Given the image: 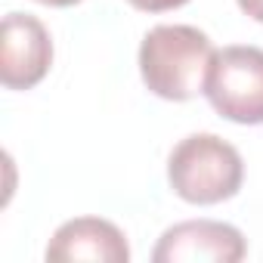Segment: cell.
I'll use <instances>...</instances> for the list:
<instances>
[{
  "instance_id": "6da1fadb",
  "label": "cell",
  "mask_w": 263,
  "mask_h": 263,
  "mask_svg": "<svg viewBox=\"0 0 263 263\" xmlns=\"http://www.w3.org/2000/svg\"><path fill=\"white\" fill-rule=\"evenodd\" d=\"M214 44L192 25H158L143 37L140 71L146 87L174 102L204 93V78L214 59Z\"/></svg>"
},
{
  "instance_id": "7a4b0ae2",
  "label": "cell",
  "mask_w": 263,
  "mask_h": 263,
  "mask_svg": "<svg viewBox=\"0 0 263 263\" xmlns=\"http://www.w3.org/2000/svg\"><path fill=\"white\" fill-rule=\"evenodd\" d=\"M167 180L189 204H217L241 189L245 164L235 146L214 134L186 137L167 158Z\"/></svg>"
},
{
  "instance_id": "3957f363",
  "label": "cell",
  "mask_w": 263,
  "mask_h": 263,
  "mask_svg": "<svg viewBox=\"0 0 263 263\" xmlns=\"http://www.w3.org/2000/svg\"><path fill=\"white\" fill-rule=\"evenodd\" d=\"M208 102L235 124H263V50L223 47L204 78Z\"/></svg>"
},
{
  "instance_id": "277c9868",
  "label": "cell",
  "mask_w": 263,
  "mask_h": 263,
  "mask_svg": "<svg viewBox=\"0 0 263 263\" xmlns=\"http://www.w3.org/2000/svg\"><path fill=\"white\" fill-rule=\"evenodd\" d=\"M53 62V41L41 19L10 13L0 25V81L10 90H31Z\"/></svg>"
},
{
  "instance_id": "5b68a950",
  "label": "cell",
  "mask_w": 263,
  "mask_h": 263,
  "mask_svg": "<svg viewBox=\"0 0 263 263\" xmlns=\"http://www.w3.org/2000/svg\"><path fill=\"white\" fill-rule=\"evenodd\" d=\"M248 254L245 235L217 220H186L171 226L158 248L152 251L155 263H235Z\"/></svg>"
},
{
  "instance_id": "8992f818",
  "label": "cell",
  "mask_w": 263,
  "mask_h": 263,
  "mask_svg": "<svg viewBox=\"0 0 263 263\" xmlns=\"http://www.w3.org/2000/svg\"><path fill=\"white\" fill-rule=\"evenodd\" d=\"M47 260H93V263H127L130 248L124 232L99 217H78L56 229L47 245Z\"/></svg>"
},
{
  "instance_id": "52a82bcc",
  "label": "cell",
  "mask_w": 263,
  "mask_h": 263,
  "mask_svg": "<svg viewBox=\"0 0 263 263\" xmlns=\"http://www.w3.org/2000/svg\"><path fill=\"white\" fill-rule=\"evenodd\" d=\"M137 10H146V13H164V10H177L189 0H130Z\"/></svg>"
},
{
  "instance_id": "ba28073f",
  "label": "cell",
  "mask_w": 263,
  "mask_h": 263,
  "mask_svg": "<svg viewBox=\"0 0 263 263\" xmlns=\"http://www.w3.org/2000/svg\"><path fill=\"white\" fill-rule=\"evenodd\" d=\"M238 7H241L251 19L263 22V0H238Z\"/></svg>"
},
{
  "instance_id": "9c48e42d",
  "label": "cell",
  "mask_w": 263,
  "mask_h": 263,
  "mask_svg": "<svg viewBox=\"0 0 263 263\" xmlns=\"http://www.w3.org/2000/svg\"><path fill=\"white\" fill-rule=\"evenodd\" d=\"M37 4H47V7H71V4H81V0H37Z\"/></svg>"
}]
</instances>
